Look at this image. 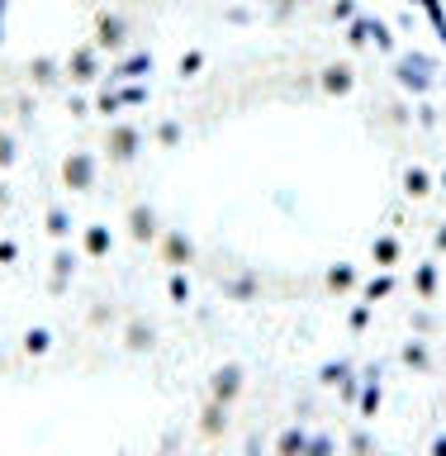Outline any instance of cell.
<instances>
[{"mask_svg": "<svg viewBox=\"0 0 446 456\" xmlns=\"http://www.w3.org/2000/svg\"><path fill=\"white\" fill-rule=\"evenodd\" d=\"M399 10H404V20L413 28H423L433 43L446 48V0H394Z\"/></svg>", "mask_w": 446, "mask_h": 456, "instance_id": "1", "label": "cell"}]
</instances>
